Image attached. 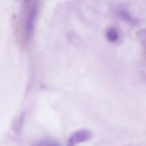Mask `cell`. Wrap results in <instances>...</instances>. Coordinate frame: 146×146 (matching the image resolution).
<instances>
[{"instance_id":"obj_2","label":"cell","mask_w":146,"mask_h":146,"mask_svg":"<svg viewBox=\"0 0 146 146\" xmlns=\"http://www.w3.org/2000/svg\"><path fill=\"white\" fill-rule=\"evenodd\" d=\"M37 15V9L33 8L27 17L25 26V37L27 39L31 37L33 32Z\"/></svg>"},{"instance_id":"obj_3","label":"cell","mask_w":146,"mask_h":146,"mask_svg":"<svg viewBox=\"0 0 146 146\" xmlns=\"http://www.w3.org/2000/svg\"><path fill=\"white\" fill-rule=\"evenodd\" d=\"M31 146H61L60 143L55 140L45 139L35 141Z\"/></svg>"},{"instance_id":"obj_1","label":"cell","mask_w":146,"mask_h":146,"mask_svg":"<svg viewBox=\"0 0 146 146\" xmlns=\"http://www.w3.org/2000/svg\"><path fill=\"white\" fill-rule=\"evenodd\" d=\"M92 134L87 129H80L73 133L69 137L67 146H76L77 144L83 143L91 139Z\"/></svg>"},{"instance_id":"obj_5","label":"cell","mask_w":146,"mask_h":146,"mask_svg":"<svg viewBox=\"0 0 146 146\" xmlns=\"http://www.w3.org/2000/svg\"><path fill=\"white\" fill-rule=\"evenodd\" d=\"M25 1H30V0H25Z\"/></svg>"},{"instance_id":"obj_4","label":"cell","mask_w":146,"mask_h":146,"mask_svg":"<svg viewBox=\"0 0 146 146\" xmlns=\"http://www.w3.org/2000/svg\"><path fill=\"white\" fill-rule=\"evenodd\" d=\"M106 35L109 41L111 42L116 41L119 38L118 31L114 27H109L106 31Z\"/></svg>"}]
</instances>
